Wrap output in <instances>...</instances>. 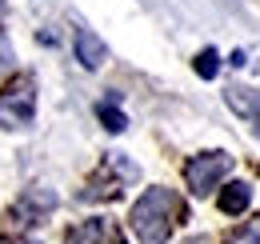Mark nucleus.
<instances>
[{
    "label": "nucleus",
    "mask_w": 260,
    "mask_h": 244,
    "mask_svg": "<svg viewBox=\"0 0 260 244\" xmlns=\"http://www.w3.org/2000/svg\"><path fill=\"white\" fill-rule=\"evenodd\" d=\"M228 244H260V212L252 216V220H244V224L228 236Z\"/></svg>",
    "instance_id": "obj_9"
},
{
    "label": "nucleus",
    "mask_w": 260,
    "mask_h": 244,
    "mask_svg": "<svg viewBox=\"0 0 260 244\" xmlns=\"http://www.w3.org/2000/svg\"><path fill=\"white\" fill-rule=\"evenodd\" d=\"M0 244H36V240H28V236H8V232H0Z\"/></svg>",
    "instance_id": "obj_13"
},
{
    "label": "nucleus",
    "mask_w": 260,
    "mask_h": 244,
    "mask_svg": "<svg viewBox=\"0 0 260 244\" xmlns=\"http://www.w3.org/2000/svg\"><path fill=\"white\" fill-rule=\"evenodd\" d=\"M224 100H228V108H232V112H240L244 120L252 124V132L260 136V92L232 84V88H224Z\"/></svg>",
    "instance_id": "obj_6"
},
{
    "label": "nucleus",
    "mask_w": 260,
    "mask_h": 244,
    "mask_svg": "<svg viewBox=\"0 0 260 244\" xmlns=\"http://www.w3.org/2000/svg\"><path fill=\"white\" fill-rule=\"evenodd\" d=\"M76 60L84 68H100L104 64V40L92 28H76Z\"/></svg>",
    "instance_id": "obj_7"
},
{
    "label": "nucleus",
    "mask_w": 260,
    "mask_h": 244,
    "mask_svg": "<svg viewBox=\"0 0 260 244\" xmlns=\"http://www.w3.org/2000/svg\"><path fill=\"white\" fill-rule=\"evenodd\" d=\"M188 216L184 200L172 192V188H148L136 204H132V232L140 244H168L172 228Z\"/></svg>",
    "instance_id": "obj_1"
},
{
    "label": "nucleus",
    "mask_w": 260,
    "mask_h": 244,
    "mask_svg": "<svg viewBox=\"0 0 260 244\" xmlns=\"http://www.w3.org/2000/svg\"><path fill=\"white\" fill-rule=\"evenodd\" d=\"M216 68H220V56H216L212 48H204V52L196 56V72H200V76H208V80H212V76H216Z\"/></svg>",
    "instance_id": "obj_11"
},
{
    "label": "nucleus",
    "mask_w": 260,
    "mask_h": 244,
    "mask_svg": "<svg viewBox=\"0 0 260 244\" xmlns=\"http://www.w3.org/2000/svg\"><path fill=\"white\" fill-rule=\"evenodd\" d=\"M52 208H56V192L36 184V188H24V192H20V200L12 204V212H8V216H12L16 224L32 228V224H40V220H48Z\"/></svg>",
    "instance_id": "obj_4"
},
{
    "label": "nucleus",
    "mask_w": 260,
    "mask_h": 244,
    "mask_svg": "<svg viewBox=\"0 0 260 244\" xmlns=\"http://www.w3.org/2000/svg\"><path fill=\"white\" fill-rule=\"evenodd\" d=\"M68 244H124V236L112 220H84L80 228L68 232Z\"/></svg>",
    "instance_id": "obj_5"
},
{
    "label": "nucleus",
    "mask_w": 260,
    "mask_h": 244,
    "mask_svg": "<svg viewBox=\"0 0 260 244\" xmlns=\"http://www.w3.org/2000/svg\"><path fill=\"white\" fill-rule=\"evenodd\" d=\"M12 60V48H8V36H4V24H0V64Z\"/></svg>",
    "instance_id": "obj_12"
},
{
    "label": "nucleus",
    "mask_w": 260,
    "mask_h": 244,
    "mask_svg": "<svg viewBox=\"0 0 260 244\" xmlns=\"http://www.w3.org/2000/svg\"><path fill=\"white\" fill-rule=\"evenodd\" d=\"M248 200H252V188L248 184H228V188H220V212L228 216H236V212H244L248 208Z\"/></svg>",
    "instance_id": "obj_8"
},
{
    "label": "nucleus",
    "mask_w": 260,
    "mask_h": 244,
    "mask_svg": "<svg viewBox=\"0 0 260 244\" xmlns=\"http://www.w3.org/2000/svg\"><path fill=\"white\" fill-rule=\"evenodd\" d=\"M228 172H232V156L228 152H220V148H216V152H200L184 164V184L192 188L196 196H208Z\"/></svg>",
    "instance_id": "obj_3"
},
{
    "label": "nucleus",
    "mask_w": 260,
    "mask_h": 244,
    "mask_svg": "<svg viewBox=\"0 0 260 244\" xmlns=\"http://www.w3.org/2000/svg\"><path fill=\"white\" fill-rule=\"evenodd\" d=\"M36 116V80L28 72H16L0 88V124L4 128H28Z\"/></svg>",
    "instance_id": "obj_2"
},
{
    "label": "nucleus",
    "mask_w": 260,
    "mask_h": 244,
    "mask_svg": "<svg viewBox=\"0 0 260 244\" xmlns=\"http://www.w3.org/2000/svg\"><path fill=\"white\" fill-rule=\"evenodd\" d=\"M96 112H100V120H104V128H108V132H124V128H128L124 112H120V108H112V104H100Z\"/></svg>",
    "instance_id": "obj_10"
}]
</instances>
